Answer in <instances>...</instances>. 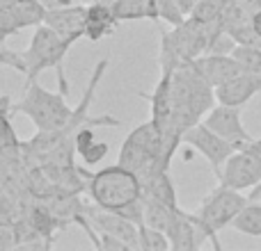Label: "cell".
<instances>
[{
  "label": "cell",
  "instance_id": "cell-10",
  "mask_svg": "<svg viewBox=\"0 0 261 251\" xmlns=\"http://www.w3.org/2000/svg\"><path fill=\"white\" fill-rule=\"evenodd\" d=\"M241 110L243 108H236V105H225V103H218L204 114L202 121L218 133L220 137H225L227 142H231L236 148H241L243 144H248L252 139V135L245 130L243 125V117H241Z\"/></svg>",
  "mask_w": 261,
  "mask_h": 251
},
{
  "label": "cell",
  "instance_id": "cell-17",
  "mask_svg": "<svg viewBox=\"0 0 261 251\" xmlns=\"http://www.w3.org/2000/svg\"><path fill=\"white\" fill-rule=\"evenodd\" d=\"M142 194L144 197H153L158 201L167 203V206L176 208L179 199H176V187L170 178V171H153V174L142 176Z\"/></svg>",
  "mask_w": 261,
  "mask_h": 251
},
{
  "label": "cell",
  "instance_id": "cell-18",
  "mask_svg": "<svg viewBox=\"0 0 261 251\" xmlns=\"http://www.w3.org/2000/svg\"><path fill=\"white\" fill-rule=\"evenodd\" d=\"M113 9L119 21H140V18L156 21L153 0H117L113 3Z\"/></svg>",
  "mask_w": 261,
  "mask_h": 251
},
{
  "label": "cell",
  "instance_id": "cell-20",
  "mask_svg": "<svg viewBox=\"0 0 261 251\" xmlns=\"http://www.w3.org/2000/svg\"><path fill=\"white\" fill-rule=\"evenodd\" d=\"M239 233L243 235H250V238H261V203L254 199L250 201L243 210L236 215V219L231 222Z\"/></svg>",
  "mask_w": 261,
  "mask_h": 251
},
{
  "label": "cell",
  "instance_id": "cell-21",
  "mask_svg": "<svg viewBox=\"0 0 261 251\" xmlns=\"http://www.w3.org/2000/svg\"><path fill=\"white\" fill-rule=\"evenodd\" d=\"M243 71L250 73H261V44H236L231 50Z\"/></svg>",
  "mask_w": 261,
  "mask_h": 251
},
{
  "label": "cell",
  "instance_id": "cell-14",
  "mask_svg": "<svg viewBox=\"0 0 261 251\" xmlns=\"http://www.w3.org/2000/svg\"><path fill=\"white\" fill-rule=\"evenodd\" d=\"M261 91V73H250L243 71L236 78L227 80L225 85L216 87V101L225 105H236L243 108L248 101H252Z\"/></svg>",
  "mask_w": 261,
  "mask_h": 251
},
{
  "label": "cell",
  "instance_id": "cell-8",
  "mask_svg": "<svg viewBox=\"0 0 261 251\" xmlns=\"http://www.w3.org/2000/svg\"><path fill=\"white\" fill-rule=\"evenodd\" d=\"M167 238L174 251H195L199 249L204 242H211L204 224L199 222V217L195 212H188L184 208H176L174 215L167 226Z\"/></svg>",
  "mask_w": 261,
  "mask_h": 251
},
{
  "label": "cell",
  "instance_id": "cell-9",
  "mask_svg": "<svg viewBox=\"0 0 261 251\" xmlns=\"http://www.w3.org/2000/svg\"><path fill=\"white\" fill-rule=\"evenodd\" d=\"M46 18V5L41 0H16L0 14V41L28 30V27L41 25Z\"/></svg>",
  "mask_w": 261,
  "mask_h": 251
},
{
  "label": "cell",
  "instance_id": "cell-22",
  "mask_svg": "<svg viewBox=\"0 0 261 251\" xmlns=\"http://www.w3.org/2000/svg\"><path fill=\"white\" fill-rule=\"evenodd\" d=\"M140 249L144 251H170V238L165 231L153 229V226L140 224Z\"/></svg>",
  "mask_w": 261,
  "mask_h": 251
},
{
  "label": "cell",
  "instance_id": "cell-1",
  "mask_svg": "<svg viewBox=\"0 0 261 251\" xmlns=\"http://www.w3.org/2000/svg\"><path fill=\"white\" fill-rule=\"evenodd\" d=\"M60 91H48L37 80L25 82V94L18 103H14V114H25L37 130H60L69 123L73 108L67 103V76L64 67H58Z\"/></svg>",
  "mask_w": 261,
  "mask_h": 251
},
{
  "label": "cell",
  "instance_id": "cell-28",
  "mask_svg": "<svg viewBox=\"0 0 261 251\" xmlns=\"http://www.w3.org/2000/svg\"><path fill=\"white\" fill-rule=\"evenodd\" d=\"M46 5V9H53V7H64V5H87L92 0H41Z\"/></svg>",
  "mask_w": 261,
  "mask_h": 251
},
{
  "label": "cell",
  "instance_id": "cell-16",
  "mask_svg": "<svg viewBox=\"0 0 261 251\" xmlns=\"http://www.w3.org/2000/svg\"><path fill=\"white\" fill-rule=\"evenodd\" d=\"M14 103L9 96H0V158L18 155L23 153V142L18 139L12 123Z\"/></svg>",
  "mask_w": 261,
  "mask_h": 251
},
{
  "label": "cell",
  "instance_id": "cell-30",
  "mask_svg": "<svg viewBox=\"0 0 261 251\" xmlns=\"http://www.w3.org/2000/svg\"><path fill=\"white\" fill-rule=\"evenodd\" d=\"M199 0H179V5H181V9L186 12V16L188 14H193V9H195V5H197Z\"/></svg>",
  "mask_w": 261,
  "mask_h": 251
},
{
  "label": "cell",
  "instance_id": "cell-31",
  "mask_svg": "<svg viewBox=\"0 0 261 251\" xmlns=\"http://www.w3.org/2000/svg\"><path fill=\"white\" fill-rule=\"evenodd\" d=\"M14 3H16V0H0V14H3L5 9H7L9 5H14Z\"/></svg>",
  "mask_w": 261,
  "mask_h": 251
},
{
  "label": "cell",
  "instance_id": "cell-23",
  "mask_svg": "<svg viewBox=\"0 0 261 251\" xmlns=\"http://www.w3.org/2000/svg\"><path fill=\"white\" fill-rule=\"evenodd\" d=\"M190 16L199 23L213 25L216 21H220V18L225 16V5H222V0H199Z\"/></svg>",
  "mask_w": 261,
  "mask_h": 251
},
{
  "label": "cell",
  "instance_id": "cell-7",
  "mask_svg": "<svg viewBox=\"0 0 261 251\" xmlns=\"http://www.w3.org/2000/svg\"><path fill=\"white\" fill-rule=\"evenodd\" d=\"M184 142L206 158V162H208V167H211V171L216 174V178H220L227 158L236 151L234 144L227 142V139L220 137L218 133H213L204 121H199V123L190 125L188 130H184Z\"/></svg>",
  "mask_w": 261,
  "mask_h": 251
},
{
  "label": "cell",
  "instance_id": "cell-25",
  "mask_svg": "<svg viewBox=\"0 0 261 251\" xmlns=\"http://www.w3.org/2000/svg\"><path fill=\"white\" fill-rule=\"evenodd\" d=\"M108 151H110V146H108V142H101V139H92V142H87L85 146H81L76 151V155L81 158V162L85 167H94V165H99L101 160H103L106 155H108Z\"/></svg>",
  "mask_w": 261,
  "mask_h": 251
},
{
  "label": "cell",
  "instance_id": "cell-4",
  "mask_svg": "<svg viewBox=\"0 0 261 251\" xmlns=\"http://www.w3.org/2000/svg\"><path fill=\"white\" fill-rule=\"evenodd\" d=\"M161 144H163V128L153 119L135 125L124 139L122 148H119L117 162L124 165L126 169L138 171L140 176L149 174L156 167L158 155H161Z\"/></svg>",
  "mask_w": 261,
  "mask_h": 251
},
{
  "label": "cell",
  "instance_id": "cell-24",
  "mask_svg": "<svg viewBox=\"0 0 261 251\" xmlns=\"http://www.w3.org/2000/svg\"><path fill=\"white\" fill-rule=\"evenodd\" d=\"M153 9H156V21L170 23L172 27L181 25L186 21V12L181 9L179 0H153Z\"/></svg>",
  "mask_w": 261,
  "mask_h": 251
},
{
  "label": "cell",
  "instance_id": "cell-12",
  "mask_svg": "<svg viewBox=\"0 0 261 251\" xmlns=\"http://www.w3.org/2000/svg\"><path fill=\"white\" fill-rule=\"evenodd\" d=\"M85 14L87 5H64V7L46 9L44 23L73 46L78 39H85Z\"/></svg>",
  "mask_w": 261,
  "mask_h": 251
},
{
  "label": "cell",
  "instance_id": "cell-11",
  "mask_svg": "<svg viewBox=\"0 0 261 251\" xmlns=\"http://www.w3.org/2000/svg\"><path fill=\"white\" fill-rule=\"evenodd\" d=\"M87 219L92 222L96 231H103V233H113L117 238H122L130 249H140V226L133 224L130 219H126L124 215L115 210H106V208L96 206L94 201L87 203L85 208Z\"/></svg>",
  "mask_w": 261,
  "mask_h": 251
},
{
  "label": "cell",
  "instance_id": "cell-29",
  "mask_svg": "<svg viewBox=\"0 0 261 251\" xmlns=\"http://www.w3.org/2000/svg\"><path fill=\"white\" fill-rule=\"evenodd\" d=\"M250 25H252V30L257 32V37L261 39V7L250 14Z\"/></svg>",
  "mask_w": 261,
  "mask_h": 251
},
{
  "label": "cell",
  "instance_id": "cell-27",
  "mask_svg": "<svg viewBox=\"0 0 261 251\" xmlns=\"http://www.w3.org/2000/svg\"><path fill=\"white\" fill-rule=\"evenodd\" d=\"M96 249H103V251H128L130 247L124 242L122 238H117V235L99 231V247H96Z\"/></svg>",
  "mask_w": 261,
  "mask_h": 251
},
{
  "label": "cell",
  "instance_id": "cell-32",
  "mask_svg": "<svg viewBox=\"0 0 261 251\" xmlns=\"http://www.w3.org/2000/svg\"><path fill=\"white\" fill-rule=\"evenodd\" d=\"M99 3H106V5H113V3H117V0H99Z\"/></svg>",
  "mask_w": 261,
  "mask_h": 251
},
{
  "label": "cell",
  "instance_id": "cell-2",
  "mask_svg": "<svg viewBox=\"0 0 261 251\" xmlns=\"http://www.w3.org/2000/svg\"><path fill=\"white\" fill-rule=\"evenodd\" d=\"M85 176H87L90 199L96 206L106 208V210L117 212L142 197V178H140V174L133 169H126L119 162Z\"/></svg>",
  "mask_w": 261,
  "mask_h": 251
},
{
  "label": "cell",
  "instance_id": "cell-26",
  "mask_svg": "<svg viewBox=\"0 0 261 251\" xmlns=\"http://www.w3.org/2000/svg\"><path fill=\"white\" fill-rule=\"evenodd\" d=\"M16 203H14V199L9 197V194H0V226L3 224H14L16 219H21V217H16Z\"/></svg>",
  "mask_w": 261,
  "mask_h": 251
},
{
  "label": "cell",
  "instance_id": "cell-19",
  "mask_svg": "<svg viewBox=\"0 0 261 251\" xmlns=\"http://www.w3.org/2000/svg\"><path fill=\"white\" fill-rule=\"evenodd\" d=\"M142 203H144V224L153 226V229L167 231L172 215H174V210L179 206L172 208V206H167V203L158 201V199H153V197H144V194H142Z\"/></svg>",
  "mask_w": 261,
  "mask_h": 251
},
{
  "label": "cell",
  "instance_id": "cell-5",
  "mask_svg": "<svg viewBox=\"0 0 261 251\" xmlns=\"http://www.w3.org/2000/svg\"><path fill=\"white\" fill-rule=\"evenodd\" d=\"M69 48H71V44L62 39L50 25H46V23L37 25L28 48L21 50L23 62H25V82L37 80L39 73H44L46 69L62 67Z\"/></svg>",
  "mask_w": 261,
  "mask_h": 251
},
{
  "label": "cell",
  "instance_id": "cell-3",
  "mask_svg": "<svg viewBox=\"0 0 261 251\" xmlns=\"http://www.w3.org/2000/svg\"><path fill=\"white\" fill-rule=\"evenodd\" d=\"M250 201H254L250 194L245 197L241 190L227 187V185H222V183H218V187L202 201V206L197 208L195 215H197L199 222L204 224L208 238H211V244L216 249H220L218 233H220L222 229H227V226H231L236 215H239Z\"/></svg>",
  "mask_w": 261,
  "mask_h": 251
},
{
  "label": "cell",
  "instance_id": "cell-15",
  "mask_svg": "<svg viewBox=\"0 0 261 251\" xmlns=\"http://www.w3.org/2000/svg\"><path fill=\"white\" fill-rule=\"evenodd\" d=\"M119 18L115 14L113 5L92 0L87 3V14H85V39L87 41H101L103 37L115 35L119 25Z\"/></svg>",
  "mask_w": 261,
  "mask_h": 251
},
{
  "label": "cell",
  "instance_id": "cell-6",
  "mask_svg": "<svg viewBox=\"0 0 261 251\" xmlns=\"http://www.w3.org/2000/svg\"><path fill=\"white\" fill-rule=\"evenodd\" d=\"M218 183L234 190H254L261 183V139H250L227 158Z\"/></svg>",
  "mask_w": 261,
  "mask_h": 251
},
{
  "label": "cell",
  "instance_id": "cell-13",
  "mask_svg": "<svg viewBox=\"0 0 261 251\" xmlns=\"http://www.w3.org/2000/svg\"><path fill=\"white\" fill-rule=\"evenodd\" d=\"M193 64L199 69L204 78L213 85V89L220 85H225L227 80L236 78L239 73H243V67L239 64V59L231 53H206L193 59Z\"/></svg>",
  "mask_w": 261,
  "mask_h": 251
}]
</instances>
